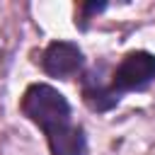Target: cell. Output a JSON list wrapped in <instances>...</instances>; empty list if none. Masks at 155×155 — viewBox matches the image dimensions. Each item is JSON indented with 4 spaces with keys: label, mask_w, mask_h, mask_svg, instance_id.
Here are the masks:
<instances>
[{
    "label": "cell",
    "mask_w": 155,
    "mask_h": 155,
    "mask_svg": "<svg viewBox=\"0 0 155 155\" xmlns=\"http://www.w3.org/2000/svg\"><path fill=\"white\" fill-rule=\"evenodd\" d=\"M22 111L46 133L51 155H87L85 131L73 124L70 104L56 87L46 82L29 85L22 97Z\"/></svg>",
    "instance_id": "1"
},
{
    "label": "cell",
    "mask_w": 155,
    "mask_h": 155,
    "mask_svg": "<svg viewBox=\"0 0 155 155\" xmlns=\"http://www.w3.org/2000/svg\"><path fill=\"white\" fill-rule=\"evenodd\" d=\"M104 7H107V2H85L82 5V19H90V15L102 12Z\"/></svg>",
    "instance_id": "4"
},
{
    "label": "cell",
    "mask_w": 155,
    "mask_h": 155,
    "mask_svg": "<svg viewBox=\"0 0 155 155\" xmlns=\"http://www.w3.org/2000/svg\"><path fill=\"white\" fill-rule=\"evenodd\" d=\"M85 63L82 51L73 41H53L41 56V65L53 78H73Z\"/></svg>",
    "instance_id": "3"
},
{
    "label": "cell",
    "mask_w": 155,
    "mask_h": 155,
    "mask_svg": "<svg viewBox=\"0 0 155 155\" xmlns=\"http://www.w3.org/2000/svg\"><path fill=\"white\" fill-rule=\"evenodd\" d=\"M153 78H155V53L131 51L116 65L109 85H99V82L87 80L82 94L92 109L107 111L121 99V94L133 92V90H143Z\"/></svg>",
    "instance_id": "2"
}]
</instances>
